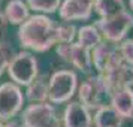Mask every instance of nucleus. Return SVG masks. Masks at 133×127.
Here are the masks:
<instances>
[{
    "label": "nucleus",
    "mask_w": 133,
    "mask_h": 127,
    "mask_svg": "<svg viewBox=\"0 0 133 127\" xmlns=\"http://www.w3.org/2000/svg\"><path fill=\"white\" fill-rule=\"evenodd\" d=\"M58 24L46 15H31L18 29V41L27 49L45 52L58 43Z\"/></svg>",
    "instance_id": "f257e3e1"
},
{
    "label": "nucleus",
    "mask_w": 133,
    "mask_h": 127,
    "mask_svg": "<svg viewBox=\"0 0 133 127\" xmlns=\"http://www.w3.org/2000/svg\"><path fill=\"white\" fill-rule=\"evenodd\" d=\"M78 88V76L73 70H57L49 76L48 100L54 105L70 102Z\"/></svg>",
    "instance_id": "f03ea898"
},
{
    "label": "nucleus",
    "mask_w": 133,
    "mask_h": 127,
    "mask_svg": "<svg viewBox=\"0 0 133 127\" xmlns=\"http://www.w3.org/2000/svg\"><path fill=\"white\" fill-rule=\"evenodd\" d=\"M94 25L102 33L103 41L118 45L126 39V35L133 27V15L126 9L114 17L97 19Z\"/></svg>",
    "instance_id": "7ed1b4c3"
},
{
    "label": "nucleus",
    "mask_w": 133,
    "mask_h": 127,
    "mask_svg": "<svg viewBox=\"0 0 133 127\" xmlns=\"http://www.w3.org/2000/svg\"><path fill=\"white\" fill-rule=\"evenodd\" d=\"M8 75L17 85H30L39 76V64L36 57L29 51L17 52L8 66Z\"/></svg>",
    "instance_id": "20e7f679"
},
{
    "label": "nucleus",
    "mask_w": 133,
    "mask_h": 127,
    "mask_svg": "<svg viewBox=\"0 0 133 127\" xmlns=\"http://www.w3.org/2000/svg\"><path fill=\"white\" fill-rule=\"evenodd\" d=\"M21 120L24 127H63L54 105L48 102L29 105L23 111Z\"/></svg>",
    "instance_id": "39448f33"
},
{
    "label": "nucleus",
    "mask_w": 133,
    "mask_h": 127,
    "mask_svg": "<svg viewBox=\"0 0 133 127\" xmlns=\"http://www.w3.org/2000/svg\"><path fill=\"white\" fill-rule=\"evenodd\" d=\"M105 97L108 96V91L103 85L99 75H91L85 79L78 88V99L87 109L96 112L97 109L106 105Z\"/></svg>",
    "instance_id": "423d86ee"
},
{
    "label": "nucleus",
    "mask_w": 133,
    "mask_h": 127,
    "mask_svg": "<svg viewBox=\"0 0 133 127\" xmlns=\"http://www.w3.org/2000/svg\"><path fill=\"white\" fill-rule=\"evenodd\" d=\"M57 55L66 63L72 64L75 69H78L82 73H90L93 69V58L91 51L84 48L81 43H58L57 45Z\"/></svg>",
    "instance_id": "0eeeda50"
},
{
    "label": "nucleus",
    "mask_w": 133,
    "mask_h": 127,
    "mask_svg": "<svg viewBox=\"0 0 133 127\" xmlns=\"http://www.w3.org/2000/svg\"><path fill=\"white\" fill-rule=\"evenodd\" d=\"M24 105V94L15 82L0 85V121H8L18 114Z\"/></svg>",
    "instance_id": "6e6552de"
},
{
    "label": "nucleus",
    "mask_w": 133,
    "mask_h": 127,
    "mask_svg": "<svg viewBox=\"0 0 133 127\" xmlns=\"http://www.w3.org/2000/svg\"><path fill=\"white\" fill-rule=\"evenodd\" d=\"M91 58H93V67L97 70V75L105 73L106 70L124 61L120 52V46L117 43H111L106 41H103L99 46L91 51Z\"/></svg>",
    "instance_id": "1a4fd4ad"
},
{
    "label": "nucleus",
    "mask_w": 133,
    "mask_h": 127,
    "mask_svg": "<svg viewBox=\"0 0 133 127\" xmlns=\"http://www.w3.org/2000/svg\"><path fill=\"white\" fill-rule=\"evenodd\" d=\"M94 11V0H63L58 17L64 23L90 19Z\"/></svg>",
    "instance_id": "9d476101"
},
{
    "label": "nucleus",
    "mask_w": 133,
    "mask_h": 127,
    "mask_svg": "<svg viewBox=\"0 0 133 127\" xmlns=\"http://www.w3.org/2000/svg\"><path fill=\"white\" fill-rule=\"evenodd\" d=\"M61 123L63 127H93V115L79 100H75L66 105Z\"/></svg>",
    "instance_id": "9b49d317"
},
{
    "label": "nucleus",
    "mask_w": 133,
    "mask_h": 127,
    "mask_svg": "<svg viewBox=\"0 0 133 127\" xmlns=\"http://www.w3.org/2000/svg\"><path fill=\"white\" fill-rule=\"evenodd\" d=\"M109 105L124 118L133 120V88L132 85L123 87L109 96Z\"/></svg>",
    "instance_id": "f8f14e48"
},
{
    "label": "nucleus",
    "mask_w": 133,
    "mask_h": 127,
    "mask_svg": "<svg viewBox=\"0 0 133 127\" xmlns=\"http://www.w3.org/2000/svg\"><path fill=\"white\" fill-rule=\"evenodd\" d=\"M124 118L111 105H103L94 112L93 124L94 127H123Z\"/></svg>",
    "instance_id": "ddd939ff"
},
{
    "label": "nucleus",
    "mask_w": 133,
    "mask_h": 127,
    "mask_svg": "<svg viewBox=\"0 0 133 127\" xmlns=\"http://www.w3.org/2000/svg\"><path fill=\"white\" fill-rule=\"evenodd\" d=\"M49 78L46 75H39L30 85L25 87V97L31 103H45L48 100Z\"/></svg>",
    "instance_id": "4468645a"
},
{
    "label": "nucleus",
    "mask_w": 133,
    "mask_h": 127,
    "mask_svg": "<svg viewBox=\"0 0 133 127\" xmlns=\"http://www.w3.org/2000/svg\"><path fill=\"white\" fill-rule=\"evenodd\" d=\"M30 8L27 6V3H24L23 0H9L5 6V17H6L8 23L15 25H21L30 18L29 14Z\"/></svg>",
    "instance_id": "2eb2a0df"
},
{
    "label": "nucleus",
    "mask_w": 133,
    "mask_h": 127,
    "mask_svg": "<svg viewBox=\"0 0 133 127\" xmlns=\"http://www.w3.org/2000/svg\"><path fill=\"white\" fill-rule=\"evenodd\" d=\"M76 37H78V43H81L84 48L90 49V51H93L96 46H99L103 42L102 33L99 31V29L94 24L82 25L81 29H78V36Z\"/></svg>",
    "instance_id": "dca6fc26"
},
{
    "label": "nucleus",
    "mask_w": 133,
    "mask_h": 127,
    "mask_svg": "<svg viewBox=\"0 0 133 127\" xmlns=\"http://www.w3.org/2000/svg\"><path fill=\"white\" fill-rule=\"evenodd\" d=\"M126 11L123 0H94V12L100 18H109Z\"/></svg>",
    "instance_id": "f3484780"
},
{
    "label": "nucleus",
    "mask_w": 133,
    "mask_h": 127,
    "mask_svg": "<svg viewBox=\"0 0 133 127\" xmlns=\"http://www.w3.org/2000/svg\"><path fill=\"white\" fill-rule=\"evenodd\" d=\"M61 0H27V6L36 11V12L54 14L57 9H60Z\"/></svg>",
    "instance_id": "a211bd4d"
},
{
    "label": "nucleus",
    "mask_w": 133,
    "mask_h": 127,
    "mask_svg": "<svg viewBox=\"0 0 133 127\" xmlns=\"http://www.w3.org/2000/svg\"><path fill=\"white\" fill-rule=\"evenodd\" d=\"M78 36V29L73 23H60L57 27L58 43H72L73 39Z\"/></svg>",
    "instance_id": "6ab92c4d"
},
{
    "label": "nucleus",
    "mask_w": 133,
    "mask_h": 127,
    "mask_svg": "<svg viewBox=\"0 0 133 127\" xmlns=\"http://www.w3.org/2000/svg\"><path fill=\"white\" fill-rule=\"evenodd\" d=\"M14 55H15V52L9 43H0V76L5 73V70H8V66L12 61Z\"/></svg>",
    "instance_id": "aec40b11"
},
{
    "label": "nucleus",
    "mask_w": 133,
    "mask_h": 127,
    "mask_svg": "<svg viewBox=\"0 0 133 127\" xmlns=\"http://www.w3.org/2000/svg\"><path fill=\"white\" fill-rule=\"evenodd\" d=\"M118 46H120V52L124 61L133 66V39H124L121 43H118Z\"/></svg>",
    "instance_id": "412c9836"
},
{
    "label": "nucleus",
    "mask_w": 133,
    "mask_h": 127,
    "mask_svg": "<svg viewBox=\"0 0 133 127\" xmlns=\"http://www.w3.org/2000/svg\"><path fill=\"white\" fill-rule=\"evenodd\" d=\"M6 29H8V19L5 17V12L0 9V43H3L5 35H6Z\"/></svg>",
    "instance_id": "4be33fe9"
},
{
    "label": "nucleus",
    "mask_w": 133,
    "mask_h": 127,
    "mask_svg": "<svg viewBox=\"0 0 133 127\" xmlns=\"http://www.w3.org/2000/svg\"><path fill=\"white\" fill-rule=\"evenodd\" d=\"M5 127H24V126L19 124V123H17V121H9V123L5 124Z\"/></svg>",
    "instance_id": "5701e85b"
},
{
    "label": "nucleus",
    "mask_w": 133,
    "mask_h": 127,
    "mask_svg": "<svg viewBox=\"0 0 133 127\" xmlns=\"http://www.w3.org/2000/svg\"><path fill=\"white\" fill-rule=\"evenodd\" d=\"M129 6H130V9L133 11V0H129Z\"/></svg>",
    "instance_id": "b1692460"
},
{
    "label": "nucleus",
    "mask_w": 133,
    "mask_h": 127,
    "mask_svg": "<svg viewBox=\"0 0 133 127\" xmlns=\"http://www.w3.org/2000/svg\"><path fill=\"white\" fill-rule=\"evenodd\" d=\"M0 127H5V124H3V123H2V121H0Z\"/></svg>",
    "instance_id": "393cba45"
},
{
    "label": "nucleus",
    "mask_w": 133,
    "mask_h": 127,
    "mask_svg": "<svg viewBox=\"0 0 133 127\" xmlns=\"http://www.w3.org/2000/svg\"><path fill=\"white\" fill-rule=\"evenodd\" d=\"M132 88H133V78H132Z\"/></svg>",
    "instance_id": "a878e982"
},
{
    "label": "nucleus",
    "mask_w": 133,
    "mask_h": 127,
    "mask_svg": "<svg viewBox=\"0 0 133 127\" xmlns=\"http://www.w3.org/2000/svg\"><path fill=\"white\" fill-rule=\"evenodd\" d=\"M0 2H2V0H0Z\"/></svg>",
    "instance_id": "bb28decb"
}]
</instances>
